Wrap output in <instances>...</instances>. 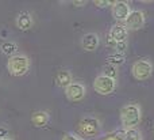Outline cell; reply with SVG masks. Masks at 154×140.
<instances>
[{"label": "cell", "mask_w": 154, "mask_h": 140, "mask_svg": "<svg viewBox=\"0 0 154 140\" xmlns=\"http://www.w3.org/2000/svg\"><path fill=\"white\" fill-rule=\"evenodd\" d=\"M115 87H116L115 79H111L104 75L97 76V78L95 79V82H93V90L101 95H108V94H111V93H114Z\"/></svg>", "instance_id": "obj_5"}, {"label": "cell", "mask_w": 154, "mask_h": 140, "mask_svg": "<svg viewBox=\"0 0 154 140\" xmlns=\"http://www.w3.org/2000/svg\"><path fill=\"white\" fill-rule=\"evenodd\" d=\"M85 3H87L85 0H77V2H73V4L77 5V7H80V5H84Z\"/></svg>", "instance_id": "obj_22"}, {"label": "cell", "mask_w": 154, "mask_h": 140, "mask_svg": "<svg viewBox=\"0 0 154 140\" xmlns=\"http://www.w3.org/2000/svg\"><path fill=\"white\" fill-rule=\"evenodd\" d=\"M131 72H133V76L137 80H146L153 73V65L147 60H138L133 64Z\"/></svg>", "instance_id": "obj_3"}, {"label": "cell", "mask_w": 154, "mask_h": 140, "mask_svg": "<svg viewBox=\"0 0 154 140\" xmlns=\"http://www.w3.org/2000/svg\"><path fill=\"white\" fill-rule=\"evenodd\" d=\"M93 3H95L96 7L106 8V7H111V5H114L116 2H112V0H95Z\"/></svg>", "instance_id": "obj_18"}, {"label": "cell", "mask_w": 154, "mask_h": 140, "mask_svg": "<svg viewBox=\"0 0 154 140\" xmlns=\"http://www.w3.org/2000/svg\"><path fill=\"white\" fill-rule=\"evenodd\" d=\"M56 82L57 84H58L60 87H62V89H66L68 86H70V84L73 83L72 82V73L69 72V71H60L58 73H57L56 76Z\"/></svg>", "instance_id": "obj_12"}, {"label": "cell", "mask_w": 154, "mask_h": 140, "mask_svg": "<svg viewBox=\"0 0 154 140\" xmlns=\"http://www.w3.org/2000/svg\"><path fill=\"white\" fill-rule=\"evenodd\" d=\"M7 129H4V128H0V139H5V136H7Z\"/></svg>", "instance_id": "obj_21"}, {"label": "cell", "mask_w": 154, "mask_h": 140, "mask_svg": "<svg viewBox=\"0 0 154 140\" xmlns=\"http://www.w3.org/2000/svg\"><path fill=\"white\" fill-rule=\"evenodd\" d=\"M30 67V60L24 54H14L8 59L7 68L11 75L14 76H22L27 72Z\"/></svg>", "instance_id": "obj_2"}, {"label": "cell", "mask_w": 154, "mask_h": 140, "mask_svg": "<svg viewBox=\"0 0 154 140\" xmlns=\"http://www.w3.org/2000/svg\"><path fill=\"white\" fill-rule=\"evenodd\" d=\"M16 26L20 30H30L32 27V18L31 14H29L27 11H23L18 15L16 18Z\"/></svg>", "instance_id": "obj_11"}, {"label": "cell", "mask_w": 154, "mask_h": 140, "mask_svg": "<svg viewBox=\"0 0 154 140\" xmlns=\"http://www.w3.org/2000/svg\"><path fill=\"white\" fill-rule=\"evenodd\" d=\"M109 37L115 41V42H123L127 38V29L123 24H115L109 31Z\"/></svg>", "instance_id": "obj_10"}, {"label": "cell", "mask_w": 154, "mask_h": 140, "mask_svg": "<svg viewBox=\"0 0 154 140\" xmlns=\"http://www.w3.org/2000/svg\"><path fill=\"white\" fill-rule=\"evenodd\" d=\"M31 121L35 127H45L49 122V114L46 112H34L31 116Z\"/></svg>", "instance_id": "obj_13"}, {"label": "cell", "mask_w": 154, "mask_h": 140, "mask_svg": "<svg viewBox=\"0 0 154 140\" xmlns=\"http://www.w3.org/2000/svg\"><path fill=\"white\" fill-rule=\"evenodd\" d=\"M65 95L72 102H79L85 97V87L81 83H72L65 89Z\"/></svg>", "instance_id": "obj_7"}, {"label": "cell", "mask_w": 154, "mask_h": 140, "mask_svg": "<svg viewBox=\"0 0 154 140\" xmlns=\"http://www.w3.org/2000/svg\"><path fill=\"white\" fill-rule=\"evenodd\" d=\"M0 140H11V139H7V138H5V139H0Z\"/></svg>", "instance_id": "obj_24"}, {"label": "cell", "mask_w": 154, "mask_h": 140, "mask_svg": "<svg viewBox=\"0 0 154 140\" xmlns=\"http://www.w3.org/2000/svg\"><path fill=\"white\" fill-rule=\"evenodd\" d=\"M126 41H123V42H116V45H115V48H116L118 53H123V52L126 50Z\"/></svg>", "instance_id": "obj_19"}, {"label": "cell", "mask_w": 154, "mask_h": 140, "mask_svg": "<svg viewBox=\"0 0 154 140\" xmlns=\"http://www.w3.org/2000/svg\"><path fill=\"white\" fill-rule=\"evenodd\" d=\"M99 131H100V122L93 117H84L79 122V132L82 136L93 138L99 133Z\"/></svg>", "instance_id": "obj_4"}, {"label": "cell", "mask_w": 154, "mask_h": 140, "mask_svg": "<svg viewBox=\"0 0 154 140\" xmlns=\"http://www.w3.org/2000/svg\"><path fill=\"white\" fill-rule=\"evenodd\" d=\"M99 42H100V40H99L97 34H95V33H88V34H85L84 37L81 38L82 49H84V50H88V52L96 50L99 46Z\"/></svg>", "instance_id": "obj_9"}, {"label": "cell", "mask_w": 154, "mask_h": 140, "mask_svg": "<svg viewBox=\"0 0 154 140\" xmlns=\"http://www.w3.org/2000/svg\"><path fill=\"white\" fill-rule=\"evenodd\" d=\"M62 140H79V139H77V136H75V135H69V133H68V135H65L64 138H62Z\"/></svg>", "instance_id": "obj_20"}, {"label": "cell", "mask_w": 154, "mask_h": 140, "mask_svg": "<svg viewBox=\"0 0 154 140\" xmlns=\"http://www.w3.org/2000/svg\"><path fill=\"white\" fill-rule=\"evenodd\" d=\"M130 12H131L130 5H128L126 2H116L114 5H112V15H114V18L119 22H125Z\"/></svg>", "instance_id": "obj_8"}, {"label": "cell", "mask_w": 154, "mask_h": 140, "mask_svg": "<svg viewBox=\"0 0 154 140\" xmlns=\"http://www.w3.org/2000/svg\"><path fill=\"white\" fill-rule=\"evenodd\" d=\"M120 121L125 129H134L141 122V109L138 105H126L120 110Z\"/></svg>", "instance_id": "obj_1"}, {"label": "cell", "mask_w": 154, "mask_h": 140, "mask_svg": "<svg viewBox=\"0 0 154 140\" xmlns=\"http://www.w3.org/2000/svg\"><path fill=\"white\" fill-rule=\"evenodd\" d=\"M2 52L4 54H7V56H14V54H16V50H18V45H16L15 42H11V41H7V42L2 44Z\"/></svg>", "instance_id": "obj_14"}, {"label": "cell", "mask_w": 154, "mask_h": 140, "mask_svg": "<svg viewBox=\"0 0 154 140\" xmlns=\"http://www.w3.org/2000/svg\"><path fill=\"white\" fill-rule=\"evenodd\" d=\"M103 140H119V139H118L115 135H112V136H108V138H106V139H103Z\"/></svg>", "instance_id": "obj_23"}, {"label": "cell", "mask_w": 154, "mask_h": 140, "mask_svg": "<svg viewBox=\"0 0 154 140\" xmlns=\"http://www.w3.org/2000/svg\"><path fill=\"white\" fill-rule=\"evenodd\" d=\"M125 54L123 53H114V54H111V56H108V59H107V61H108V64H111V65H114V67H118V65H120V64H123L125 63Z\"/></svg>", "instance_id": "obj_15"}, {"label": "cell", "mask_w": 154, "mask_h": 140, "mask_svg": "<svg viewBox=\"0 0 154 140\" xmlns=\"http://www.w3.org/2000/svg\"><path fill=\"white\" fill-rule=\"evenodd\" d=\"M145 24V14L139 10L131 11L128 14V16L126 18V21L123 22V26L127 30H138L141 27H143Z\"/></svg>", "instance_id": "obj_6"}, {"label": "cell", "mask_w": 154, "mask_h": 140, "mask_svg": "<svg viewBox=\"0 0 154 140\" xmlns=\"http://www.w3.org/2000/svg\"><path fill=\"white\" fill-rule=\"evenodd\" d=\"M125 140H141L139 132L134 128V129H126L125 131Z\"/></svg>", "instance_id": "obj_17"}, {"label": "cell", "mask_w": 154, "mask_h": 140, "mask_svg": "<svg viewBox=\"0 0 154 140\" xmlns=\"http://www.w3.org/2000/svg\"><path fill=\"white\" fill-rule=\"evenodd\" d=\"M103 75L104 76H108V78H111V79H116L118 68L114 67V65H111V64H107L106 67H104V70H103Z\"/></svg>", "instance_id": "obj_16"}]
</instances>
